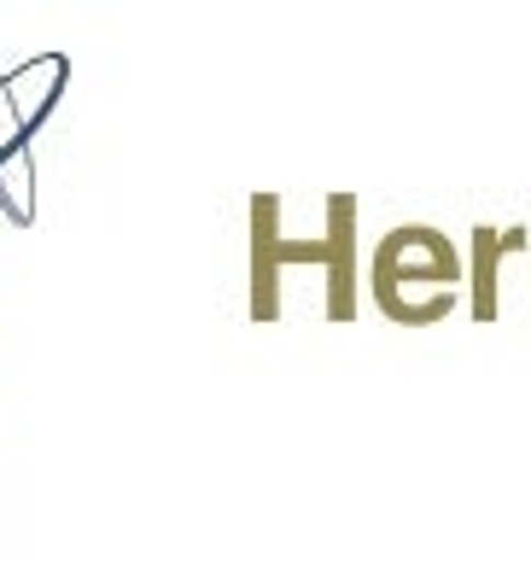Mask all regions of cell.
<instances>
[{
	"label": "cell",
	"instance_id": "cell-1",
	"mask_svg": "<svg viewBox=\"0 0 531 561\" xmlns=\"http://www.w3.org/2000/svg\"><path fill=\"white\" fill-rule=\"evenodd\" d=\"M350 228H357V199H345V193L327 199V240H292L280 228V193H252V322H275L280 316V275H287V263H327V316L345 322L357 310Z\"/></svg>",
	"mask_w": 531,
	"mask_h": 561
},
{
	"label": "cell",
	"instance_id": "cell-2",
	"mask_svg": "<svg viewBox=\"0 0 531 561\" xmlns=\"http://www.w3.org/2000/svg\"><path fill=\"white\" fill-rule=\"evenodd\" d=\"M368 287H374L380 316H392L403 328H427V322L455 310V293H462V252H455V240L445 228L397 222L392 234H380V245H374Z\"/></svg>",
	"mask_w": 531,
	"mask_h": 561
},
{
	"label": "cell",
	"instance_id": "cell-3",
	"mask_svg": "<svg viewBox=\"0 0 531 561\" xmlns=\"http://www.w3.org/2000/svg\"><path fill=\"white\" fill-rule=\"evenodd\" d=\"M0 217L12 228L35 222V164H30V135L12 112L7 70H0Z\"/></svg>",
	"mask_w": 531,
	"mask_h": 561
},
{
	"label": "cell",
	"instance_id": "cell-4",
	"mask_svg": "<svg viewBox=\"0 0 531 561\" xmlns=\"http://www.w3.org/2000/svg\"><path fill=\"white\" fill-rule=\"evenodd\" d=\"M65 82H70V53H59V47L30 53L18 70H7V94H12V112H18V123H24V135H35L53 117Z\"/></svg>",
	"mask_w": 531,
	"mask_h": 561
},
{
	"label": "cell",
	"instance_id": "cell-5",
	"mask_svg": "<svg viewBox=\"0 0 531 561\" xmlns=\"http://www.w3.org/2000/svg\"><path fill=\"white\" fill-rule=\"evenodd\" d=\"M508 240L515 234H490V228H480V245H473V310H480L485 322L497 316V280L490 275H497V252Z\"/></svg>",
	"mask_w": 531,
	"mask_h": 561
}]
</instances>
